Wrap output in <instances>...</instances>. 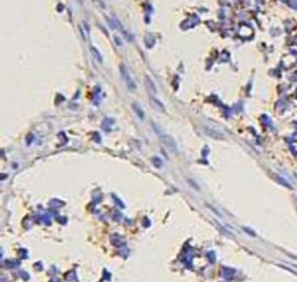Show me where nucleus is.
<instances>
[{
	"instance_id": "3",
	"label": "nucleus",
	"mask_w": 297,
	"mask_h": 282,
	"mask_svg": "<svg viewBox=\"0 0 297 282\" xmlns=\"http://www.w3.org/2000/svg\"><path fill=\"white\" fill-rule=\"evenodd\" d=\"M151 102H152V105L154 106V108L156 109H158L159 112H165V106L159 101V100H157L156 98H151Z\"/></svg>"
},
{
	"instance_id": "5",
	"label": "nucleus",
	"mask_w": 297,
	"mask_h": 282,
	"mask_svg": "<svg viewBox=\"0 0 297 282\" xmlns=\"http://www.w3.org/2000/svg\"><path fill=\"white\" fill-rule=\"evenodd\" d=\"M133 107H134V109L137 112L138 116H141V118H143V117H144V113H143L142 108H141V107H138V105H137V103H134V105H133Z\"/></svg>"
},
{
	"instance_id": "4",
	"label": "nucleus",
	"mask_w": 297,
	"mask_h": 282,
	"mask_svg": "<svg viewBox=\"0 0 297 282\" xmlns=\"http://www.w3.org/2000/svg\"><path fill=\"white\" fill-rule=\"evenodd\" d=\"M145 81H146V84H150V89H151L153 93H156V92H157L156 85L153 84V81L151 80V78H150V77H145Z\"/></svg>"
},
{
	"instance_id": "6",
	"label": "nucleus",
	"mask_w": 297,
	"mask_h": 282,
	"mask_svg": "<svg viewBox=\"0 0 297 282\" xmlns=\"http://www.w3.org/2000/svg\"><path fill=\"white\" fill-rule=\"evenodd\" d=\"M92 55H94V56H95V58H96V60H97V62H102V57L100 56V53L97 52V50H96L95 48H92Z\"/></svg>"
},
{
	"instance_id": "1",
	"label": "nucleus",
	"mask_w": 297,
	"mask_h": 282,
	"mask_svg": "<svg viewBox=\"0 0 297 282\" xmlns=\"http://www.w3.org/2000/svg\"><path fill=\"white\" fill-rule=\"evenodd\" d=\"M120 72H121V76L123 77V80H124V83L127 84L128 88L131 89V91H135V89H136V84L134 83L133 79H131V76L129 74L128 69H127L123 64L120 66Z\"/></svg>"
},
{
	"instance_id": "2",
	"label": "nucleus",
	"mask_w": 297,
	"mask_h": 282,
	"mask_svg": "<svg viewBox=\"0 0 297 282\" xmlns=\"http://www.w3.org/2000/svg\"><path fill=\"white\" fill-rule=\"evenodd\" d=\"M161 141H162V143L166 145L170 150H172L173 152L177 150V143H175V141L171 137V136H168V135H162L161 137Z\"/></svg>"
}]
</instances>
